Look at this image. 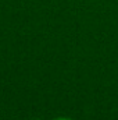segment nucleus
<instances>
[{"mask_svg": "<svg viewBox=\"0 0 118 120\" xmlns=\"http://www.w3.org/2000/svg\"><path fill=\"white\" fill-rule=\"evenodd\" d=\"M54 120H71V119H67V117H57V119Z\"/></svg>", "mask_w": 118, "mask_h": 120, "instance_id": "obj_1", "label": "nucleus"}]
</instances>
